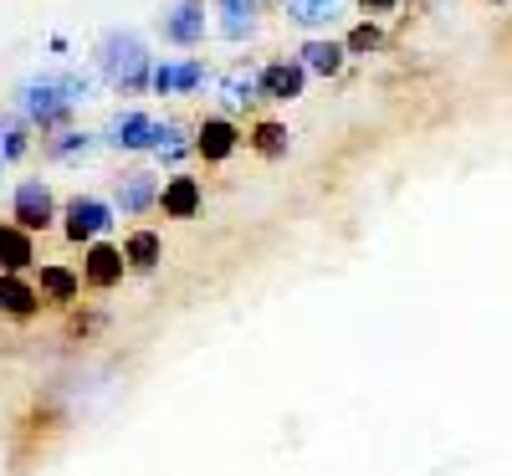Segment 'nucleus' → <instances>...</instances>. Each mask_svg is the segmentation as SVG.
<instances>
[{
    "label": "nucleus",
    "instance_id": "12",
    "mask_svg": "<svg viewBox=\"0 0 512 476\" xmlns=\"http://www.w3.org/2000/svg\"><path fill=\"white\" fill-rule=\"evenodd\" d=\"M0 308H6L11 318H26V313H36V292L6 272V277H0Z\"/></svg>",
    "mask_w": 512,
    "mask_h": 476
},
{
    "label": "nucleus",
    "instance_id": "2",
    "mask_svg": "<svg viewBox=\"0 0 512 476\" xmlns=\"http://www.w3.org/2000/svg\"><path fill=\"white\" fill-rule=\"evenodd\" d=\"M103 67L113 82H123V88H134V82L144 77V47L134 36H108L103 41Z\"/></svg>",
    "mask_w": 512,
    "mask_h": 476
},
{
    "label": "nucleus",
    "instance_id": "13",
    "mask_svg": "<svg viewBox=\"0 0 512 476\" xmlns=\"http://www.w3.org/2000/svg\"><path fill=\"white\" fill-rule=\"evenodd\" d=\"M200 77H205V72H200L195 62H185V67H159V72H154V88H159V93H180V88H200Z\"/></svg>",
    "mask_w": 512,
    "mask_h": 476
},
{
    "label": "nucleus",
    "instance_id": "22",
    "mask_svg": "<svg viewBox=\"0 0 512 476\" xmlns=\"http://www.w3.org/2000/svg\"><path fill=\"white\" fill-rule=\"evenodd\" d=\"M369 47H379V31H374V26H359V31L349 36V52H369Z\"/></svg>",
    "mask_w": 512,
    "mask_h": 476
},
{
    "label": "nucleus",
    "instance_id": "10",
    "mask_svg": "<svg viewBox=\"0 0 512 476\" xmlns=\"http://www.w3.org/2000/svg\"><path fill=\"white\" fill-rule=\"evenodd\" d=\"M118 277H123V256L113 246H93L88 251V282L93 287H113Z\"/></svg>",
    "mask_w": 512,
    "mask_h": 476
},
{
    "label": "nucleus",
    "instance_id": "1",
    "mask_svg": "<svg viewBox=\"0 0 512 476\" xmlns=\"http://www.w3.org/2000/svg\"><path fill=\"white\" fill-rule=\"evenodd\" d=\"M77 98H88V82H77V77H47V82H26L21 108H26L31 118H57V113H67Z\"/></svg>",
    "mask_w": 512,
    "mask_h": 476
},
{
    "label": "nucleus",
    "instance_id": "8",
    "mask_svg": "<svg viewBox=\"0 0 512 476\" xmlns=\"http://www.w3.org/2000/svg\"><path fill=\"white\" fill-rule=\"evenodd\" d=\"M262 88H267V98H297V93H303V67H297V62H277V67H267L262 72Z\"/></svg>",
    "mask_w": 512,
    "mask_h": 476
},
{
    "label": "nucleus",
    "instance_id": "20",
    "mask_svg": "<svg viewBox=\"0 0 512 476\" xmlns=\"http://www.w3.org/2000/svg\"><path fill=\"white\" fill-rule=\"evenodd\" d=\"M149 205V175H128V190H123V210H139Z\"/></svg>",
    "mask_w": 512,
    "mask_h": 476
},
{
    "label": "nucleus",
    "instance_id": "23",
    "mask_svg": "<svg viewBox=\"0 0 512 476\" xmlns=\"http://www.w3.org/2000/svg\"><path fill=\"white\" fill-rule=\"evenodd\" d=\"M364 6H369V11H390V6H395V0H364Z\"/></svg>",
    "mask_w": 512,
    "mask_h": 476
},
{
    "label": "nucleus",
    "instance_id": "3",
    "mask_svg": "<svg viewBox=\"0 0 512 476\" xmlns=\"http://www.w3.org/2000/svg\"><path fill=\"white\" fill-rule=\"evenodd\" d=\"M16 221L26 231H41V226L52 221V195H47V185H41V180H26L16 190Z\"/></svg>",
    "mask_w": 512,
    "mask_h": 476
},
{
    "label": "nucleus",
    "instance_id": "15",
    "mask_svg": "<svg viewBox=\"0 0 512 476\" xmlns=\"http://www.w3.org/2000/svg\"><path fill=\"white\" fill-rule=\"evenodd\" d=\"M287 6H292V16L303 21V26H323V21L338 16V6H344V0H287Z\"/></svg>",
    "mask_w": 512,
    "mask_h": 476
},
{
    "label": "nucleus",
    "instance_id": "9",
    "mask_svg": "<svg viewBox=\"0 0 512 476\" xmlns=\"http://www.w3.org/2000/svg\"><path fill=\"white\" fill-rule=\"evenodd\" d=\"M195 149H200L205 159H226V154L236 149V128H231L226 118H210V123L200 128V139H195Z\"/></svg>",
    "mask_w": 512,
    "mask_h": 476
},
{
    "label": "nucleus",
    "instance_id": "4",
    "mask_svg": "<svg viewBox=\"0 0 512 476\" xmlns=\"http://www.w3.org/2000/svg\"><path fill=\"white\" fill-rule=\"evenodd\" d=\"M159 128H164V123H154V118H144V113H128V118H118V123L108 128V139H113L118 149H149V144H159Z\"/></svg>",
    "mask_w": 512,
    "mask_h": 476
},
{
    "label": "nucleus",
    "instance_id": "5",
    "mask_svg": "<svg viewBox=\"0 0 512 476\" xmlns=\"http://www.w3.org/2000/svg\"><path fill=\"white\" fill-rule=\"evenodd\" d=\"M113 226V215H108V205H98V200H72L67 205V236H98V231H108Z\"/></svg>",
    "mask_w": 512,
    "mask_h": 476
},
{
    "label": "nucleus",
    "instance_id": "11",
    "mask_svg": "<svg viewBox=\"0 0 512 476\" xmlns=\"http://www.w3.org/2000/svg\"><path fill=\"white\" fill-rule=\"evenodd\" d=\"M195 205H200V185H195V180L175 175V180L164 185V210H169V215H180V221H185V215H195Z\"/></svg>",
    "mask_w": 512,
    "mask_h": 476
},
{
    "label": "nucleus",
    "instance_id": "16",
    "mask_svg": "<svg viewBox=\"0 0 512 476\" xmlns=\"http://www.w3.org/2000/svg\"><path fill=\"white\" fill-rule=\"evenodd\" d=\"M41 292H47L52 302H72L77 297V277L67 267H47V272H41Z\"/></svg>",
    "mask_w": 512,
    "mask_h": 476
},
{
    "label": "nucleus",
    "instance_id": "18",
    "mask_svg": "<svg viewBox=\"0 0 512 476\" xmlns=\"http://www.w3.org/2000/svg\"><path fill=\"white\" fill-rule=\"evenodd\" d=\"M251 31V0H226V36H246Z\"/></svg>",
    "mask_w": 512,
    "mask_h": 476
},
{
    "label": "nucleus",
    "instance_id": "14",
    "mask_svg": "<svg viewBox=\"0 0 512 476\" xmlns=\"http://www.w3.org/2000/svg\"><path fill=\"white\" fill-rule=\"evenodd\" d=\"M303 57H308V67L323 72V77H333L338 67H344V47H333V41H308Z\"/></svg>",
    "mask_w": 512,
    "mask_h": 476
},
{
    "label": "nucleus",
    "instance_id": "17",
    "mask_svg": "<svg viewBox=\"0 0 512 476\" xmlns=\"http://www.w3.org/2000/svg\"><path fill=\"white\" fill-rule=\"evenodd\" d=\"M128 262H134V267H154V262H159V236H154V231L128 236Z\"/></svg>",
    "mask_w": 512,
    "mask_h": 476
},
{
    "label": "nucleus",
    "instance_id": "19",
    "mask_svg": "<svg viewBox=\"0 0 512 476\" xmlns=\"http://www.w3.org/2000/svg\"><path fill=\"white\" fill-rule=\"evenodd\" d=\"M256 149H262V154H282V149H287V128L262 123V128H256Z\"/></svg>",
    "mask_w": 512,
    "mask_h": 476
},
{
    "label": "nucleus",
    "instance_id": "6",
    "mask_svg": "<svg viewBox=\"0 0 512 476\" xmlns=\"http://www.w3.org/2000/svg\"><path fill=\"white\" fill-rule=\"evenodd\" d=\"M164 31H169V41H200V31H205V16H200V0H180L175 6V16L164 21Z\"/></svg>",
    "mask_w": 512,
    "mask_h": 476
},
{
    "label": "nucleus",
    "instance_id": "7",
    "mask_svg": "<svg viewBox=\"0 0 512 476\" xmlns=\"http://www.w3.org/2000/svg\"><path fill=\"white\" fill-rule=\"evenodd\" d=\"M0 267H6V272L31 267V236H26V226H0Z\"/></svg>",
    "mask_w": 512,
    "mask_h": 476
},
{
    "label": "nucleus",
    "instance_id": "21",
    "mask_svg": "<svg viewBox=\"0 0 512 476\" xmlns=\"http://www.w3.org/2000/svg\"><path fill=\"white\" fill-rule=\"evenodd\" d=\"M251 93H256V77H231V82H226V103H231V108H246Z\"/></svg>",
    "mask_w": 512,
    "mask_h": 476
}]
</instances>
